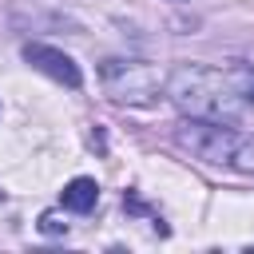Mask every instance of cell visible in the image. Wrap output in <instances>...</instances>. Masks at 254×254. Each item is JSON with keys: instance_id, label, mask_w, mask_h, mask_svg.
<instances>
[{"instance_id": "obj_1", "label": "cell", "mask_w": 254, "mask_h": 254, "mask_svg": "<svg viewBox=\"0 0 254 254\" xmlns=\"http://www.w3.org/2000/svg\"><path fill=\"white\" fill-rule=\"evenodd\" d=\"M171 103L190 115V119H210V123H238L254 107V67L234 64V67H198L183 64L167 79Z\"/></svg>"}, {"instance_id": "obj_2", "label": "cell", "mask_w": 254, "mask_h": 254, "mask_svg": "<svg viewBox=\"0 0 254 254\" xmlns=\"http://www.w3.org/2000/svg\"><path fill=\"white\" fill-rule=\"evenodd\" d=\"M179 147H187L190 155L218 163V167H238V171H254V139L226 127V123H210V119H187L175 131Z\"/></svg>"}, {"instance_id": "obj_3", "label": "cell", "mask_w": 254, "mask_h": 254, "mask_svg": "<svg viewBox=\"0 0 254 254\" xmlns=\"http://www.w3.org/2000/svg\"><path fill=\"white\" fill-rule=\"evenodd\" d=\"M99 79H103L107 95L119 103H155L159 87H163L159 71L143 60H103Z\"/></svg>"}, {"instance_id": "obj_4", "label": "cell", "mask_w": 254, "mask_h": 254, "mask_svg": "<svg viewBox=\"0 0 254 254\" xmlns=\"http://www.w3.org/2000/svg\"><path fill=\"white\" fill-rule=\"evenodd\" d=\"M24 60H28L32 67H40L44 75H52L56 83H64V87H79V83H83L79 64H75L67 52H60V48H48V44H24Z\"/></svg>"}, {"instance_id": "obj_5", "label": "cell", "mask_w": 254, "mask_h": 254, "mask_svg": "<svg viewBox=\"0 0 254 254\" xmlns=\"http://www.w3.org/2000/svg\"><path fill=\"white\" fill-rule=\"evenodd\" d=\"M60 198H64V206H67V210L87 214V210L95 206V198H99V187H95V179H71V183L60 190Z\"/></svg>"}, {"instance_id": "obj_6", "label": "cell", "mask_w": 254, "mask_h": 254, "mask_svg": "<svg viewBox=\"0 0 254 254\" xmlns=\"http://www.w3.org/2000/svg\"><path fill=\"white\" fill-rule=\"evenodd\" d=\"M40 230H44V234H67V222H64L60 214H44V218H40Z\"/></svg>"}]
</instances>
